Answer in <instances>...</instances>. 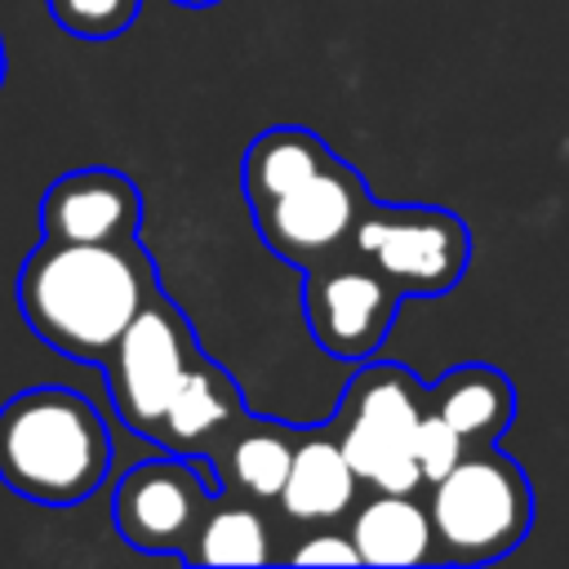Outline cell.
<instances>
[{
  "mask_svg": "<svg viewBox=\"0 0 569 569\" xmlns=\"http://www.w3.org/2000/svg\"><path fill=\"white\" fill-rule=\"evenodd\" d=\"M142 222V191L120 169L93 164L62 173L40 200V240H133Z\"/></svg>",
  "mask_w": 569,
  "mask_h": 569,
  "instance_id": "30bf717a",
  "label": "cell"
},
{
  "mask_svg": "<svg viewBox=\"0 0 569 569\" xmlns=\"http://www.w3.org/2000/svg\"><path fill=\"white\" fill-rule=\"evenodd\" d=\"M427 400L440 418L458 427L467 449L498 445L516 422V387L493 365H453L427 387Z\"/></svg>",
  "mask_w": 569,
  "mask_h": 569,
  "instance_id": "7c38bea8",
  "label": "cell"
},
{
  "mask_svg": "<svg viewBox=\"0 0 569 569\" xmlns=\"http://www.w3.org/2000/svg\"><path fill=\"white\" fill-rule=\"evenodd\" d=\"M196 360H200V347H196L191 320L164 293H156L133 316V325L120 333L116 351L102 365L120 422L133 436L156 440L160 422Z\"/></svg>",
  "mask_w": 569,
  "mask_h": 569,
  "instance_id": "8992f818",
  "label": "cell"
},
{
  "mask_svg": "<svg viewBox=\"0 0 569 569\" xmlns=\"http://www.w3.org/2000/svg\"><path fill=\"white\" fill-rule=\"evenodd\" d=\"M240 418H244V400H240L236 378L218 360L200 356L191 365V373L182 378V387L160 422L156 445H164L169 453H213Z\"/></svg>",
  "mask_w": 569,
  "mask_h": 569,
  "instance_id": "8fae6325",
  "label": "cell"
},
{
  "mask_svg": "<svg viewBox=\"0 0 569 569\" xmlns=\"http://www.w3.org/2000/svg\"><path fill=\"white\" fill-rule=\"evenodd\" d=\"M365 209H369L365 178L347 160H333L329 169L298 182L293 191L258 204L253 227L276 258L307 271V267L351 249V236H356Z\"/></svg>",
  "mask_w": 569,
  "mask_h": 569,
  "instance_id": "ba28073f",
  "label": "cell"
},
{
  "mask_svg": "<svg viewBox=\"0 0 569 569\" xmlns=\"http://www.w3.org/2000/svg\"><path fill=\"white\" fill-rule=\"evenodd\" d=\"M160 293L147 249L133 240H40L18 271L27 329L53 351L107 365L133 316Z\"/></svg>",
  "mask_w": 569,
  "mask_h": 569,
  "instance_id": "6da1fadb",
  "label": "cell"
},
{
  "mask_svg": "<svg viewBox=\"0 0 569 569\" xmlns=\"http://www.w3.org/2000/svg\"><path fill=\"white\" fill-rule=\"evenodd\" d=\"M142 0H49V13L62 31L80 40H116L133 22Z\"/></svg>",
  "mask_w": 569,
  "mask_h": 569,
  "instance_id": "ac0fdd59",
  "label": "cell"
},
{
  "mask_svg": "<svg viewBox=\"0 0 569 569\" xmlns=\"http://www.w3.org/2000/svg\"><path fill=\"white\" fill-rule=\"evenodd\" d=\"M356 467L342 453L333 427H311L298 431V449H293V467L289 480L280 489V507L293 520H333L351 507L356 498Z\"/></svg>",
  "mask_w": 569,
  "mask_h": 569,
  "instance_id": "4fadbf2b",
  "label": "cell"
},
{
  "mask_svg": "<svg viewBox=\"0 0 569 569\" xmlns=\"http://www.w3.org/2000/svg\"><path fill=\"white\" fill-rule=\"evenodd\" d=\"M298 565H360L356 538L351 533H316L293 551Z\"/></svg>",
  "mask_w": 569,
  "mask_h": 569,
  "instance_id": "ffe728a7",
  "label": "cell"
},
{
  "mask_svg": "<svg viewBox=\"0 0 569 569\" xmlns=\"http://www.w3.org/2000/svg\"><path fill=\"white\" fill-rule=\"evenodd\" d=\"M338 156L329 151V142L302 124H276L267 133H258L244 156H240V191L249 200V209L293 191L298 182L316 178L320 169H329Z\"/></svg>",
  "mask_w": 569,
  "mask_h": 569,
  "instance_id": "9a60e30c",
  "label": "cell"
},
{
  "mask_svg": "<svg viewBox=\"0 0 569 569\" xmlns=\"http://www.w3.org/2000/svg\"><path fill=\"white\" fill-rule=\"evenodd\" d=\"M293 449H298V431L293 427H284L276 418L244 413L209 458L222 462V476L240 493L280 498V489L289 480V467H293Z\"/></svg>",
  "mask_w": 569,
  "mask_h": 569,
  "instance_id": "2e32d148",
  "label": "cell"
},
{
  "mask_svg": "<svg viewBox=\"0 0 569 569\" xmlns=\"http://www.w3.org/2000/svg\"><path fill=\"white\" fill-rule=\"evenodd\" d=\"M351 538L360 565H436V525L431 507L413 493L378 489L365 507H356Z\"/></svg>",
  "mask_w": 569,
  "mask_h": 569,
  "instance_id": "5bb4252c",
  "label": "cell"
},
{
  "mask_svg": "<svg viewBox=\"0 0 569 569\" xmlns=\"http://www.w3.org/2000/svg\"><path fill=\"white\" fill-rule=\"evenodd\" d=\"M191 565H267L271 533L249 502H218L209 507L196 542L187 547Z\"/></svg>",
  "mask_w": 569,
  "mask_h": 569,
  "instance_id": "e0dca14e",
  "label": "cell"
},
{
  "mask_svg": "<svg viewBox=\"0 0 569 569\" xmlns=\"http://www.w3.org/2000/svg\"><path fill=\"white\" fill-rule=\"evenodd\" d=\"M173 4H187V9H204V4H218V0H173Z\"/></svg>",
  "mask_w": 569,
  "mask_h": 569,
  "instance_id": "44dd1931",
  "label": "cell"
},
{
  "mask_svg": "<svg viewBox=\"0 0 569 569\" xmlns=\"http://www.w3.org/2000/svg\"><path fill=\"white\" fill-rule=\"evenodd\" d=\"M413 453H418V467H422V485L445 480V476L462 462V453H467V440L458 436V427H453L449 418H440V413L431 409V400H427V413H422V422H418V445H413Z\"/></svg>",
  "mask_w": 569,
  "mask_h": 569,
  "instance_id": "d6986e66",
  "label": "cell"
},
{
  "mask_svg": "<svg viewBox=\"0 0 569 569\" xmlns=\"http://www.w3.org/2000/svg\"><path fill=\"white\" fill-rule=\"evenodd\" d=\"M436 565H485L516 551L533 525V485L498 445L467 449L462 462L431 485Z\"/></svg>",
  "mask_w": 569,
  "mask_h": 569,
  "instance_id": "3957f363",
  "label": "cell"
},
{
  "mask_svg": "<svg viewBox=\"0 0 569 569\" xmlns=\"http://www.w3.org/2000/svg\"><path fill=\"white\" fill-rule=\"evenodd\" d=\"M427 413V382L391 360H360L356 378L329 418L356 476L373 489L413 493L422 485L418 467V422Z\"/></svg>",
  "mask_w": 569,
  "mask_h": 569,
  "instance_id": "277c9868",
  "label": "cell"
},
{
  "mask_svg": "<svg viewBox=\"0 0 569 569\" xmlns=\"http://www.w3.org/2000/svg\"><path fill=\"white\" fill-rule=\"evenodd\" d=\"M218 480L204 476L191 453H169L138 462L120 476L111 516L129 547L138 551H182L196 542L209 507H213Z\"/></svg>",
  "mask_w": 569,
  "mask_h": 569,
  "instance_id": "9c48e42d",
  "label": "cell"
},
{
  "mask_svg": "<svg viewBox=\"0 0 569 569\" xmlns=\"http://www.w3.org/2000/svg\"><path fill=\"white\" fill-rule=\"evenodd\" d=\"M0 84H4V40H0Z\"/></svg>",
  "mask_w": 569,
  "mask_h": 569,
  "instance_id": "7402d4cb",
  "label": "cell"
},
{
  "mask_svg": "<svg viewBox=\"0 0 569 569\" xmlns=\"http://www.w3.org/2000/svg\"><path fill=\"white\" fill-rule=\"evenodd\" d=\"M351 249L373 262L405 298L449 293L471 262V231L440 204H378L369 200Z\"/></svg>",
  "mask_w": 569,
  "mask_h": 569,
  "instance_id": "5b68a950",
  "label": "cell"
},
{
  "mask_svg": "<svg viewBox=\"0 0 569 569\" xmlns=\"http://www.w3.org/2000/svg\"><path fill=\"white\" fill-rule=\"evenodd\" d=\"M400 302L405 293L356 249L307 267L302 316L320 351H329L333 360H369L387 342Z\"/></svg>",
  "mask_w": 569,
  "mask_h": 569,
  "instance_id": "52a82bcc",
  "label": "cell"
},
{
  "mask_svg": "<svg viewBox=\"0 0 569 569\" xmlns=\"http://www.w3.org/2000/svg\"><path fill=\"white\" fill-rule=\"evenodd\" d=\"M111 462L102 413L71 387H31L0 409V480L44 507L84 502Z\"/></svg>",
  "mask_w": 569,
  "mask_h": 569,
  "instance_id": "7a4b0ae2",
  "label": "cell"
}]
</instances>
